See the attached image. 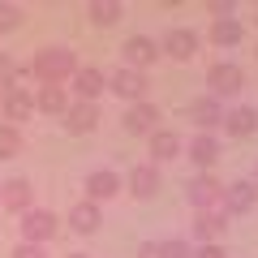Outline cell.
I'll return each mask as SVG.
<instances>
[{
    "label": "cell",
    "instance_id": "7402d4cb",
    "mask_svg": "<svg viewBox=\"0 0 258 258\" xmlns=\"http://www.w3.org/2000/svg\"><path fill=\"white\" fill-rule=\"evenodd\" d=\"M211 43L215 47H237L241 43V22L237 18H215V26H211Z\"/></svg>",
    "mask_w": 258,
    "mask_h": 258
},
{
    "label": "cell",
    "instance_id": "9a60e30c",
    "mask_svg": "<svg viewBox=\"0 0 258 258\" xmlns=\"http://www.w3.org/2000/svg\"><path fill=\"white\" fill-rule=\"evenodd\" d=\"M35 108L47 112V116H64V112H69V91H64V86H39Z\"/></svg>",
    "mask_w": 258,
    "mask_h": 258
},
{
    "label": "cell",
    "instance_id": "836d02e7",
    "mask_svg": "<svg viewBox=\"0 0 258 258\" xmlns=\"http://www.w3.org/2000/svg\"><path fill=\"white\" fill-rule=\"evenodd\" d=\"M254 185H258V172H254Z\"/></svg>",
    "mask_w": 258,
    "mask_h": 258
},
{
    "label": "cell",
    "instance_id": "484cf974",
    "mask_svg": "<svg viewBox=\"0 0 258 258\" xmlns=\"http://www.w3.org/2000/svg\"><path fill=\"white\" fill-rule=\"evenodd\" d=\"M22 22V9L18 5H0V30H13Z\"/></svg>",
    "mask_w": 258,
    "mask_h": 258
},
{
    "label": "cell",
    "instance_id": "f1b7e54d",
    "mask_svg": "<svg viewBox=\"0 0 258 258\" xmlns=\"http://www.w3.org/2000/svg\"><path fill=\"white\" fill-rule=\"evenodd\" d=\"M138 258H164V241H147V245H138Z\"/></svg>",
    "mask_w": 258,
    "mask_h": 258
},
{
    "label": "cell",
    "instance_id": "2e32d148",
    "mask_svg": "<svg viewBox=\"0 0 258 258\" xmlns=\"http://www.w3.org/2000/svg\"><path fill=\"white\" fill-rule=\"evenodd\" d=\"M120 189V176L112 172V168H99V172L86 176V194H91V203L99 207V198H112V194Z\"/></svg>",
    "mask_w": 258,
    "mask_h": 258
},
{
    "label": "cell",
    "instance_id": "7c38bea8",
    "mask_svg": "<svg viewBox=\"0 0 258 258\" xmlns=\"http://www.w3.org/2000/svg\"><path fill=\"white\" fill-rule=\"evenodd\" d=\"M164 52L172 56V60H189V56L198 52V35H194V30H185V26L168 30V35H164Z\"/></svg>",
    "mask_w": 258,
    "mask_h": 258
},
{
    "label": "cell",
    "instance_id": "6da1fadb",
    "mask_svg": "<svg viewBox=\"0 0 258 258\" xmlns=\"http://www.w3.org/2000/svg\"><path fill=\"white\" fill-rule=\"evenodd\" d=\"M78 69H82V64H78V56L69 52V47H43V52H35V60H30V74H35L43 86L69 82Z\"/></svg>",
    "mask_w": 258,
    "mask_h": 258
},
{
    "label": "cell",
    "instance_id": "5b68a950",
    "mask_svg": "<svg viewBox=\"0 0 258 258\" xmlns=\"http://www.w3.org/2000/svg\"><path fill=\"white\" fill-rule=\"evenodd\" d=\"M0 112H5V120L18 129L22 120H30V112H35V91H26V86H9L5 99H0Z\"/></svg>",
    "mask_w": 258,
    "mask_h": 258
},
{
    "label": "cell",
    "instance_id": "4fadbf2b",
    "mask_svg": "<svg viewBox=\"0 0 258 258\" xmlns=\"http://www.w3.org/2000/svg\"><path fill=\"white\" fill-rule=\"evenodd\" d=\"M224 203H228V211L245 215L249 207L258 203V185H254V181H237V185H224Z\"/></svg>",
    "mask_w": 258,
    "mask_h": 258
},
{
    "label": "cell",
    "instance_id": "4316f807",
    "mask_svg": "<svg viewBox=\"0 0 258 258\" xmlns=\"http://www.w3.org/2000/svg\"><path fill=\"white\" fill-rule=\"evenodd\" d=\"M164 258H194V249L185 241H164Z\"/></svg>",
    "mask_w": 258,
    "mask_h": 258
},
{
    "label": "cell",
    "instance_id": "8992f818",
    "mask_svg": "<svg viewBox=\"0 0 258 258\" xmlns=\"http://www.w3.org/2000/svg\"><path fill=\"white\" fill-rule=\"evenodd\" d=\"M30 203H35V189H30L26 176H13V181L0 185V207H9V211L26 215V211H30Z\"/></svg>",
    "mask_w": 258,
    "mask_h": 258
},
{
    "label": "cell",
    "instance_id": "d6a6232c",
    "mask_svg": "<svg viewBox=\"0 0 258 258\" xmlns=\"http://www.w3.org/2000/svg\"><path fill=\"white\" fill-rule=\"evenodd\" d=\"M69 258H86V254H69Z\"/></svg>",
    "mask_w": 258,
    "mask_h": 258
},
{
    "label": "cell",
    "instance_id": "30bf717a",
    "mask_svg": "<svg viewBox=\"0 0 258 258\" xmlns=\"http://www.w3.org/2000/svg\"><path fill=\"white\" fill-rule=\"evenodd\" d=\"M99 125V108H95V103H69V112H64V129H69V134H91V129Z\"/></svg>",
    "mask_w": 258,
    "mask_h": 258
},
{
    "label": "cell",
    "instance_id": "9c48e42d",
    "mask_svg": "<svg viewBox=\"0 0 258 258\" xmlns=\"http://www.w3.org/2000/svg\"><path fill=\"white\" fill-rule=\"evenodd\" d=\"M103 86H108V78H103V69H95V64H82L74 74V91L82 95V103H95Z\"/></svg>",
    "mask_w": 258,
    "mask_h": 258
},
{
    "label": "cell",
    "instance_id": "e0dca14e",
    "mask_svg": "<svg viewBox=\"0 0 258 258\" xmlns=\"http://www.w3.org/2000/svg\"><path fill=\"white\" fill-rule=\"evenodd\" d=\"M155 56H159V52H155V43H151V39H142V35L125 39V64H129V69H147Z\"/></svg>",
    "mask_w": 258,
    "mask_h": 258
},
{
    "label": "cell",
    "instance_id": "4dcf8cb0",
    "mask_svg": "<svg viewBox=\"0 0 258 258\" xmlns=\"http://www.w3.org/2000/svg\"><path fill=\"white\" fill-rule=\"evenodd\" d=\"M194 258H228V254H224L220 245H203V249H198V254H194Z\"/></svg>",
    "mask_w": 258,
    "mask_h": 258
},
{
    "label": "cell",
    "instance_id": "83f0119b",
    "mask_svg": "<svg viewBox=\"0 0 258 258\" xmlns=\"http://www.w3.org/2000/svg\"><path fill=\"white\" fill-rule=\"evenodd\" d=\"M0 86H5V91L13 86V60H9L5 52H0Z\"/></svg>",
    "mask_w": 258,
    "mask_h": 258
},
{
    "label": "cell",
    "instance_id": "44dd1931",
    "mask_svg": "<svg viewBox=\"0 0 258 258\" xmlns=\"http://www.w3.org/2000/svg\"><path fill=\"white\" fill-rule=\"evenodd\" d=\"M189 159H194L198 168H211L215 159H220V142H215L211 134H198V138L189 142Z\"/></svg>",
    "mask_w": 258,
    "mask_h": 258
},
{
    "label": "cell",
    "instance_id": "d6986e66",
    "mask_svg": "<svg viewBox=\"0 0 258 258\" xmlns=\"http://www.w3.org/2000/svg\"><path fill=\"white\" fill-rule=\"evenodd\" d=\"M228 228V220H224L220 211H198V220H194V237L203 241V245H215V237Z\"/></svg>",
    "mask_w": 258,
    "mask_h": 258
},
{
    "label": "cell",
    "instance_id": "ffe728a7",
    "mask_svg": "<svg viewBox=\"0 0 258 258\" xmlns=\"http://www.w3.org/2000/svg\"><path fill=\"white\" fill-rule=\"evenodd\" d=\"M69 228L74 232H95L99 228V207L86 198V203H78V207H69Z\"/></svg>",
    "mask_w": 258,
    "mask_h": 258
},
{
    "label": "cell",
    "instance_id": "7a4b0ae2",
    "mask_svg": "<svg viewBox=\"0 0 258 258\" xmlns=\"http://www.w3.org/2000/svg\"><path fill=\"white\" fill-rule=\"evenodd\" d=\"M108 86H112V91L120 95V99H129V103H142V95L151 91L147 74H142V69H129V64L112 69V74H108Z\"/></svg>",
    "mask_w": 258,
    "mask_h": 258
},
{
    "label": "cell",
    "instance_id": "603a6c76",
    "mask_svg": "<svg viewBox=\"0 0 258 258\" xmlns=\"http://www.w3.org/2000/svg\"><path fill=\"white\" fill-rule=\"evenodd\" d=\"M176 151H181V138H176L172 129H155L151 134V155L155 159H176Z\"/></svg>",
    "mask_w": 258,
    "mask_h": 258
},
{
    "label": "cell",
    "instance_id": "ac0fdd59",
    "mask_svg": "<svg viewBox=\"0 0 258 258\" xmlns=\"http://www.w3.org/2000/svg\"><path fill=\"white\" fill-rule=\"evenodd\" d=\"M224 129H228L232 138H249L258 129V112L254 108H232V112H224Z\"/></svg>",
    "mask_w": 258,
    "mask_h": 258
},
{
    "label": "cell",
    "instance_id": "8fae6325",
    "mask_svg": "<svg viewBox=\"0 0 258 258\" xmlns=\"http://www.w3.org/2000/svg\"><path fill=\"white\" fill-rule=\"evenodd\" d=\"M189 120L198 129H211V125H224V108H220V99H211V95H203V99H194L189 103Z\"/></svg>",
    "mask_w": 258,
    "mask_h": 258
},
{
    "label": "cell",
    "instance_id": "cb8c5ba5",
    "mask_svg": "<svg viewBox=\"0 0 258 258\" xmlns=\"http://www.w3.org/2000/svg\"><path fill=\"white\" fill-rule=\"evenodd\" d=\"M22 151H26V142H22V129L0 125V159H18Z\"/></svg>",
    "mask_w": 258,
    "mask_h": 258
},
{
    "label": "cell",
    "instance_id": "d4e9b609",
    "mask_svg": "<svg viewBox=\"0 0 258 258\" xmlns=\"http://www.w3.org/2000/svg\"><path fill=\"white\" fill-rule=\"evenodd\" d=\"M86 13H91L95 26H116V22H120V5H116V0H95Z\"/></svg>",
    "mask_w": 258,
    "mask_h": 258
},
{
    "label": "cell",
    "instance_id": "277c9868",
    "mask_svg": "<svg viewBox=\"0 0 258 258\" xmlns=\"http://www.w3.org/2000/svg\"><path fill=\"white\" fill-rule=\"evenodd\" d=\"M22 241H26V245H43V241H52L56 237V215L52 211H35V207H30L26 215H22Z\"/></svg>",
    "mask_w": 258,
    "mask_h": 258
},
{
    "label": "cell",
    "instance_id": "f546056e",
    "mask_svg": "<svg viewBox=\"0 0 258 258\" xmlns=\"http://www.w3.org/2000/svg\"><path fill=\"white\" fill-rule=\"evenodd\" d=\"M13 258H47V254H43V245H26V241H22V245L13 249Z\"/></svg>",
    "mask_w": 258,
    "mask_h": 258
},
{
    "label": "cell",
    "instance_id": "1f68e13d",
    "mask_svg": "<svg viewBox=\"0 0 258 258\" xmlns=\"http://www.w3.org/2000/svg\"><path fill=\"white\" fill-rule=\"evenodd\" d=\"M211 13H220V22H224V18H232V5H228V0H215Z\"/></svg>",
    "mask_w": 258,
    "mask_h": 258
},
{
    "label": "cell",
    "instance_id": "3957f363",
    "mask_svg": "<svg viewBox=\"0 0 258 258\" xmlns=\"http://www.w3.org/2000/svg\"><path fill=\"white\" fill-rule=\"evenodd\" d=\"M207 86H211V99H220V95H237L241 86H245V69L232 60H220L207 69Z\"/></svg>",
    "mask_w": 258,
    "mask_h": 258
},
{
    "label": "cell",
    "instance_id": "52a82bcc",
    "mask_svg": "<svg viewBox=\"0 0 258 258\" xmlns=\"http://www.w3.org/2000/svg\"><path fill=\"white\" fill-rule=\"evenodd\" d=\"M220 198H224V185L215 181L211 172H207V176H194V181H189V203L198 207V211H211Z\"/></svg>",
    "mask_w": 258,
    "mask_h": 258
},
{
    "label": "cell",
    "instance_id": "5bb4252c",
    "mask_svg": "<svg viewBox=\"0 0 258 258\" xmlns=\"http://www.w3.org/2000/svg\"><path fill=\"white\" fill-rule=\"evenodd\" d=\"M155 189H159V168L155 164H134V172H129V194H134V198H151Z\"/></svg>",
    "mask_w": 258,
    "mask_h": 258
},
{
    "label": "cell",
    "instance_id": "ba28073f",
    "mask_svg": "<svg viewBox=\"0 0 258 258\" xmlns=\"http://www.w3.org/2000/svg\"><path fill=\"white\" fill-rule=\"evenodd\" d=\"M125 129H129V134H155V129H159V108H155V103H129Z\"/></svg>",
    "mask_w": 258,
    "mask_h": 258
}]
</instances>
